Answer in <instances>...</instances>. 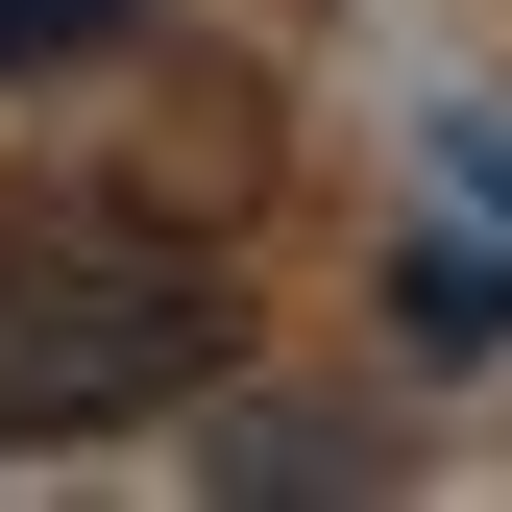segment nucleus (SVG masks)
Returning a JSON list of instances; mask_svg holds the SVG:
<instances>
[{
    "label": "nucleus",
    "instance_id": "f03ea898",
    "mask_svg": "<svg viewBox=\"0 0 512 512\" xmlns=\"http://www.w3.org/2000/svg\"><path fill=\"white\" fill-rule=\"evenodd\" d=\"M147 0H0V74H49V49H122Z\"/></svg>",
    "mask_w": 512,
    "mask_h": 512
},
{
    "label": "nucleus",
    "instance_id": "f257e3e1",
    "mask_svg": "<svg viewBox=\"0 0 512 512\" xmlns=\"http://www.w3.org/2000/svg\"><path fill=\"white\" fill-rule=\"evenodd\" d=\"M220 342H244V293H220L196 220H25V244H0V439L196 415Z\"/></svg>",
    "mask_w": 512,
    "mask_h": 512
}]
</instances>
